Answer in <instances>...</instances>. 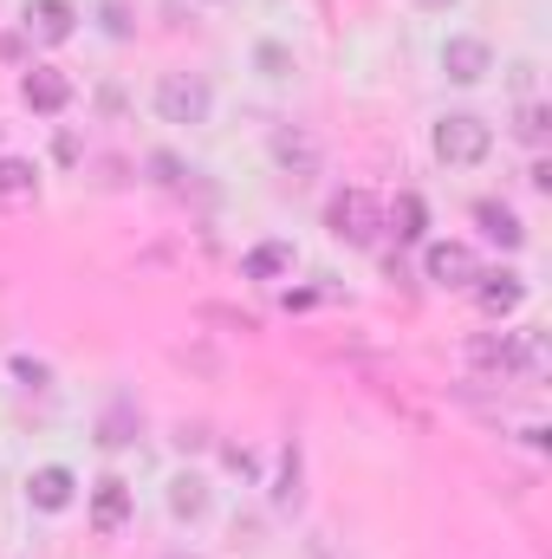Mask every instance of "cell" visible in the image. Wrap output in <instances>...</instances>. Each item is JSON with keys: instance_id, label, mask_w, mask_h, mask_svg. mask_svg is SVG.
<instances>
[{"instance_id": "1", "label": "cell", "mask_w": 552, "mask_h": 559, "mask_svg": "<svg viewBox=\"0 0 552 559\" xmlns=\"http://www.w3.org/2000/svg\"><path fill=\"white\" fill-rule=\"evenodd\" d=\"M325 222H332V235H338L345 248H371V241H377V228H384V209H377V195L345 189V195H332Z\"/></svg>"}, {"instance_id": "2", "label": "cell", "mask_w": 552, "mask_h": 559, "mask_svg": "<svg viewBox=\"0 0 552 559\" xmlns=\"http://www.w3.org/2000/svg\"><path fill=\"white\" fill-rule=\"evenodd\" d=\"M488 150H494V131H488L475 111H455V118H442V124H435V156H442V163H455V169H475Z\"/></svg>"}, {"instance_id": "3", "label": "cell", "mask_w": 552, "mask_h": 559, "mask_svg": "<svg viewBox=\"0 0 552 559\" xmlns=\"http://www.w3.org/2000/svg\"><path fill=\"white\" fill-rule=\"evenodd\" d=\"M156 111H163L169 124H202V118H208V85H202L195 72H169V79L156 85Z\"/></svg>"}, {"instance_id": "4", "label": "cell", "mask_w": 552, "mask_h": 559, "mask_svg": "<svg viewBox=\"0 0 552 559\" xmlns=\"http://www.w3.org/2000/svg\"><path fill=\"white\" fill-rule=\"evenodd\" d=\"M26 33L39 39V46H65L72 33H79V7L72 0H26Z\"/></svg>"}, {"instance_id": "5", "label": "cell", "mask_w": 552, "mask_h": 559, "mask_svg": "<svg viewBox=\"0 0 552 559\" xmlns=\"http://www.w3.org/2000/svg\"><path fill=\"white\" fill-rule=\"evenodd\" d=\"M20 98H26L33 111L59 118V111L72 105V79H65L59 66H26V79H20Z\"/></svg>"}, {"instance_id": "6", "label": "cell", "mask_w": 552, "mask_h": 559, "mask_svg": "<svg viewBox=\"0 0 552 559\" xmlns=\"http://www.w3.org/2000/svg\"><path fill=\"white\" fill-rule=\"evenodd\" d=\"M422 274L435 280V286H475L481 267H475V254H468L461 241H435V248L422 254Z\"/></svg>"}, {"instance_id": "7", "label": "cell", "mask_w": 552, "mask_h": 559, "mask_svg": "<svg viewBox=\"0 0 552 559\" xmlns=\"http://www.w3.org/2000/svg\"><path fill=\"white\" fill-rule=\"evenodd\" d=\"M488 66H494L488 39H448V46H442V72H448L455 85H481V79H488Z\"/></svg>"}, {"instance_id": "8", "label": "cell", "mask_w": 552, "mask_h": 559, "mask_svg": "<svg viewBox=\"0 0 552 559\" xmlns=\"http://www.w3.org/2000/svg\"><path fill=\"white\" fill-rule=\"evenodd\" d=\"M468 365H475V371H494V378H514V371L527 365V345L481 332V338H468Z\"/></svg>"}, {"instance_id": "9", "label": "cell", "mask_w": 552, "mask_h": 559, "mask_svg": "<svg viewBox=\"0 0 552 559\" xmlns=\"http://www.w3.org/2000/svg\"><path fill=\"white\" fill-rule=\"evenodd\" d=\"M475 299H481V312L488 319H507V312H520V299H527V280L520 274H475Z\"/></svg>"}, {"instance_id": "10", "label": "cell", "mask_w": 552, "mask_h": 559, "mask_svg": "<svg viewBox=\"0 0 552 559\" xmlns=\"http://www.w3.org/2000/svg\"><path fill=\"white\" fill-rule=\"evenodd\" d=\"M124 521H131V481L105 475V481L92 488V527H98V534H118Z\"/></svg>"}, {"instance_id": "11", "label": "cell", "mask_w": 552, "mask_h": 559, "mask_svg": "<svg viewBox=\"0 0 552 559\" xmlns=\"http://www.w3.org/2000/svg\"><path fill=\"white\" fill-rule=\"evenodd\" d=\"M72 495H79L72 468H39V475L26 481V501H33L39 514H65V508H72Z\"/></svg>"}, {"instance_id": "12", "label": "cell", "mask_w": 552, "mask_h": 559, "mask_svg": "<svg viewBox=\"0 0 552 559\" xmlns=\"http://www.w3.org/2000/svg\"><path fill=\"white\" fill-rule=\"evenodd\" d=\"M279 274H292V241H261L241 261V280H279Z\"/></svg>"}, {"instance_id": "13", "label": "cell", "mask_w": 552, "mask_h": 559, "mask_svg": "<svg viewBox=\"0 0 552 559\" xmlns=\"http://www.w3.org/2000/svg\"><path fill=\"white\" fill-rule=\"evenodd\" d=\"M39 195V169L26 156H0V202H33Z\"/></svg>"}, {"instance_id": "14", "label": "cell", "mask_w": 552, "mask_h": 559, "mask_svg": "<svg viewBox=\"0 0 552 559\" xmlns=\"http://www.w3.org/2000/svg\"><path fill=\"white\" fill-rule=\"evenodd\" d=\"M274 156H279V169H292V176H312L319 169V150H312L305 131H274Z\"/></svg>"}, {"instance_id": "15", "label": "cell", "mask_w": 552, "mask_h": 559, "mask_svg": "<svg viewBox=\"0 0 552 559\" xmlns=\"http://www.w3.org/2000/svg\"><path fill=\"white\" fill-rule=\"evenodd\" d=\"M475 222H481V228H488V241H501V248H520V241H527V228H520V222H514V209H501V202H481V209H475Z\"/></svg>"}, {"instance_id": "16", "label": "cell", "mask_w": 552, "mask_h": 559, "mask_svg": "<svg viewBox=\"0 0 552 559\" xmlns=\"http://www.w3.org/2000/svg\"><path fill=\"white\" fill-rule=\"evenodd\" d=\"M422 222H429V215H422V195H397L391 215H384V228H391L397 241H422Z\"/></svg>"}, {"instance_id": "17", "label": "cell", "mask_w": 552, "mask_h": 559, "mask_svg": "<svg viewBox=\"0 0 552 559\" xmlns=\"http://www.w3.org/2000/svg\"><path fill=\"white\" fill-rule=\"evenodd\" d=\"M169 508H176V521H195V514L208 508V495H202V481H195V475H182V481L169 488Z\"/></svg>"}, {"instance_id": "18", "label": "cell", "mask_w": 552, "mask_h": 559, "mask_svg": "<svg viewBox=\"0 0 552 559\" xmlns=\"http://www.w3.org/2000/svg\"><path fill=\"white\" fill-rule=\"evenodd\" d=\"M547 131H552V118H547V105H520V124H514V138L520 143H547Z\"/></svg>"}, {"instance_id": "19", "label": "cell", "mask_w": 552, "mask_h": 559, "mask_svg": "<svg viewBox=\"0 0 552 559\" xmlns=\"http://www.w3.org/2000/svg\"><path fill=\"white\" fill-rule=\"evenodd\" d=\"M274 501H279V508H292V501H299V449H286V455H279V488H274Z\"/></svg>"}, {"instance_id": "20", "label": "cell", "mask_w": 552, "mask_h": 559, "mask_svg": "<svg viewBox=\"0 0 552 559\" xmlns=\"http://www.w3.org/2000/svg\"><path fill=\"white\" fill-rule=\"evenodd\" d=\"M98 442H105V449H118V442H131V411H124V404H118V411L105 417V436H98Z\"/></svg>"}, {"instance_id": "21", "label": "cell", "mask_w": 552, "mask_h": 559, "mask_svg": "<svg viewBox=\"0 0 552 559\" xmlns=\"http://www.w3.org/2000/svg\"><path fill=\"white\" fill-rule=\"evenodd\" d=\"M13 378H20L26 391H39V384H46V365H33V358H13Z\"/></svg>"}, {"instance_id": "22", "label": "cell", "mask_w": 552, "mask_h": 559, "mask_svg": "<svg viewBox=\"0 0 552 559\" xmlns=\"http://www.w3.org/2000/svg\"><path fill=\"white\" fill-rule=\"evenodd\" d=\"M261 66H267V72H274V79H286V72H292V59H286V52H279V46H261Z\"/></svg>"}, {"instance_id": "23", "label": "cell", "mask_w": 552, "mask_h": 559, "mask_svg": "<svg viewBox=\"0 0 552 559\" xmlns=\"http://www.w3.org/2000/svg\"><path fill=\"white\" fill-rule=\"evenodd\" d=\"M98 20H105V33H131V13H124V7H118V0H111V7H105V13H98Z\"/></svg>"}, {"instance_id": "24", "label": "cell", "mask_w": 552, "mask_h": 559, "mask_svg": "<svg viewBox=\"0 0 552 559\" xmlns=\"http://www.w3.org/2000/svg\"><path fill=\"white\" fill-rule=\"evenodd\" d=\"M20 52H26V39H20V33H0V59H7V66H13V59H20Z\"/></svg>"}, {"instance_id": "25", "label": "cell", "mask_w": 552, "mask_h": 559, "mask_svg": "<svg viewBox=\"0 0 552 559\" xmlns=\"http://www.w3.org/2000/svg\"><path fill=\"white\" fill-rule=\"evenodd\" d=\"M416 7H429V13H435V7H455V0H416Z\"/></svg>"}]
</instances>
